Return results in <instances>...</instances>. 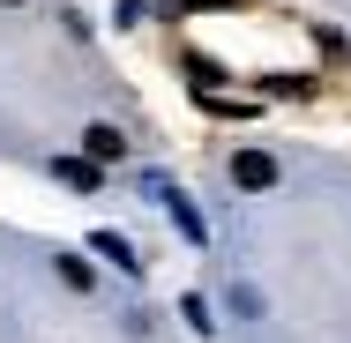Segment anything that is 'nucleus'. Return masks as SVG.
<instances>
[{"label":"nucleus","mask_w":351,"mask_h":343,"mask_svg":"<svg viewBox=\"0 0 351 343\" xmlns=\"http://www.w3.org/2000/svg\"><path fill=\"white\" fill-rule=\"evenodd\" d=\"M232 187L269 194V187H277V157H269V149H232Z\"/></svg>","instance_id":"f257e3e1"},{"label":"nucleus","mask_w":351,"mask_h":343,"mask_svg":"<svg viewBox=\"0 0 351 343\" xmlns=\"http://www.w3.org/2000/svg\"><path fill=\"white\" fill-rule=\"evenodd\" d=\"M157 202L172 209V224H180V231H187V239H195V246H202V239H210V231H202V209L187 202V194H180V187H157Z\"/></svg>","instance_id":"f03ea898"},{"label":"nucleus","mask_w":351,"mask_h":343,"mask_svg":"<svg viewBox=\"0 0 351 343\" xmlns=\"http://www.w3.org/2000/svg\"><path fill=\"white\" fill-rule=\"evenodd\" d=\"M82 149H90V164H112V157H128V135H120V127H105V120H97V127H90V135H82Z\"/></svg>","instance_id":"7ed1b4c3"},{"label":"nucleus","mask_w":351,"mask_h":343,"mask_svg":"<svg viewBox=\"0 0 351 343\" xmlns=\"http://www.w3.org/2000/svg\"><path fill=\"white\" fill-rule=\"evenodd\" d=\"M90 246H97V254H105V262H120V269H135V246H128V239H120V231H97V239H90Z\"/></svg>","instance_id":"20e7f679"},{"label":"nucleus","mask_w":351,"mask_h":343,"mask_svg":"<svg viewBox=\"0 0 351 343\" xmlns=\"http://www.w3.org/2000/svg\"><path fill=\"white\" fill-rule=\"evenodd\" d=\"M53 172H60V179H68V187H97V164H90V157H60V164H53Z\"/></svg>","instance_id":"39448f33"},{"label":"nucleus","mask_w":351,"mask_h":343,"mask_svg":"<svg viewBox=\"0 0 351 343\" xmlns=\"http://www.w3.org/2000/svg\"><path fill=\"white\" fill-rule=\"evenodd\" d=\"M314 75H269V97H306Z\"/></svg>","instance_id":"423d86ee"},{"label":"nucleus","mask_w":351,"mask_h":343,"mask_svg":"<svg viewBox=\"0 0 351 343\" xmlns=\"http://www.w3.org/2000/svg\"><path fill=\"white\" fill-rule=\"evenodd\" d=\"M60 276H68L75 291H90V262H75V254H60Z\"/></svg>","instance_id":"0eeeda50"},{"label":"nucleus","mask_w":351,"mask_h":343,"mask_svg":"<svg viewBox=\"0 0 351 343\" xmlns=\"http://www.w3.org/2000/svg\"><path fill=\"white\" fill-rule=\"evenodd\" d=\"M195 15H217V8H239V0H187Z\"/></svg>","instance_id":"6e6552de"}]
</instances>
